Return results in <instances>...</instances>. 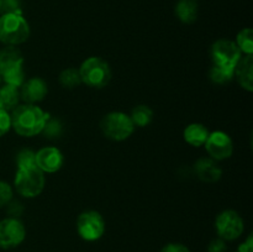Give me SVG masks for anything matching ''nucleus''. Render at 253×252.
I'll list each match as a JSON object with an SVG mask.
<instances>
[{"instance_id":"f257e3e1","label":"nucleus","mask_w":253,"mask_h":252,"mask_svg":"<svg viewBox=\"0 0 253 252\" xmlns=\"http://www.w3.org/2000/svg\"><path fill=\"white\" fill-rule=\"evenodd\" d=\"M11 127L24 137L36 136L43 131L47 123V114L34 104L16 106L12 110Z\"/></svg>"},{"instance_id":"f03ea898","label":"nucleus","mask_w":253,"mask_h":252,"mask_svg":"<svg viewBox=\"0 0 253 252\" xmlns=\"http://www.w3.org/2000/svg\"><path fill=\"white\" fill-rule=\"evenodd\" d=\"M30 36L29 22L22 14H2L0 16V41L9 46L24 43Z\"/></svg>"},{"instance_id":"7ed1b4c3","label":"nucleus","mask_w":253,"mask_h":252,"mask_svg":"<svg viewBox=\"0 0 253 252\" xmlns=\"http://www.w3.org/2000/svg\"><path fill=\"white\" fill-rule=\"evenodd\" d=\"M78 71L82 83L90 88H104L111 79V69L108 62L99 57L85 59Z\"/></svg>"},{"instance_id":"20e7f679","label":"nucleus","mask_w":253,"mask_h":252,"mask_svg":"<svg viewBox=\"0 0 253 252\" xmlns=\"http://www.w3.org/2000/svg\"><path fill=\"white\" fill-rule=\"evenodd\" d=\"M43 172L37 166L27 168H17L14 185L16 192L25 198H36L44 188Z\"/></svg>"},{"instance_id":"39448f33","label":"nucleus","mask_w":253,"mask_h":252,"mask_svg":"<svg viewBox=\"0 0 253 252\" xmlns=\"http://www.w3.org/2000/svg\"><path fill=\"white\" fill-rule=\"evenodd\" d=\"M100 128L105 137L113 141H124L132 135L135 125L128 115L120 111H114L104 116Z\"/></svg>"},{"instance_id":"423d86ee","label":"nucleus","mask_w":253,"mask_h":252,"mask_svg":"<svg viewBox=\"0 0 253 252\" xmlns=\"http://www.w3.org/2000/svg\"><path fill=\"white\" fill-rule=\"evenodd\" d=\"M211 58L215 67L234 74L237 62L241 58V51L234 41L219 40L211 46Z\"/></svg>"},{"instance_id":"0eeeda50","label":"nucleus","mask_w":253,"mask_h":252,"mask_svg":"<svg viewBox=\"0 0 253 252\" xmlns=\"http://www.w3.org/2000/svg\"><path fill=\"white\" fill-rule=\"evenodd\" d=\"M77 231L85 241H96L105 232V220L95 210L84 211L77 219Z\"/></svg>"},{"instance_id":"6e6552de","label":"nucleus","mask_w":253,"mask_h":252,"mask_svg":"<svg viewBox=\"0 0 253 252\" xmlns=\"http://www.w3.org/2000/svg\"><path fill=\"white\" fill-rule=\"evenodd\" d=\"M215 227L220 239L224 241H232L239 239L245 230L241 215L235 210H225L217 215Z\"/></svg>"},{"instance_id":"1a4fd4ad","label":"nucleus","mask_w":253,"mask_h":252,"mask_svg":"<svg viewBox=\"0 0 253 252\" xmlns=\"http://www.w3.org/2000/svg\"><path fill=\"white\" fill-rule=\"evenodd\" d=\"M25 237L26 229L19 219L7 217L0 221V249H14L24 241Z\"/></svg>"},{"instance_id":"9d476101","label":"nucleus","mask_w":253,"mask_h":252,"mask_svg":"<svg viewBox=\"0 0 253 252\" xmlns=\"http://www.w3.org/2000/svg\"><path fill=\"white\" fill-rule=\"evenodd\" d=\"M204 145L207 152L214 161L227 160L234 152V142L231 137L222 131H214L209 133Z\"/></svg>"},{"instance_id":"9b49d317","label":"nucleus","mask_w":253,"mask_h":252,"mask_svg":"<svg viewBox=\"0 0 253 252\" xmlns=\"http://www.w3.org/2000/svg\"><path fill=\"white\" fill-rule=\"evenodd\" d=\"M36 166L43 173H54L63 166V155L56 147H44L36 152Z\"/></svg>"},{"instance_id":"f8f14e48","label":"nucleus","mask_w":253,"mask_h":252,"mask_svg":"<svg viewBox=\"0 0 253 252\" xmlns=\"http://www.w3.org/2000/svg\"><path fill=\"white\" fill-rule=\"evenodd\" d=\"M47 84L41 78H31L24 82L20 90V96L27 104H35L43 100L47 95Z\"/></svg>"},{"instance_id":"ddd939ff","label":"nucleus","mask_w":253,"mask_h":252,"mask_svg":"<svg viewBox=\"0 0 253 252\" xmlns=\"http://www.w3.org/2000/svg\"><path fill=\"white\" fill-rule=\"evenodd\" d=\"M22 64H24V57L17 48L9 46L0 51V76L1 77L21 69Z\"/></svg>"},{"instance_id":"4468645a","label":"nucleus","mask_w":253,"mask_h":252,"mask_svg":"<svg viewBox=\"0 0 253 252\" xmlns=\"http://www.w3.org/2000/svg\"><path fill=\"white\" fill-rule=\"evenodd\" d=\"M194 168L198 178L205 183L217 182L221 178V167L212 158H200Z\"/></svg>"},{"instance_id":"2eb2a0df","label":"nucleus","mask_w":253,"mask_h":252,"mask_svg":"<svg viewBox=\"0 0 253 252\" xmlns=\"http://www.w3.org/2000/svg\"><path fill=\"white\" fill-rule=\"evenodd\" d=\"M234 76H236L240 85L247 91L253 90V57L252 54H246L241 57L237 62Z\"/></svg>"},{"instance_id":"dca6fc26","label":"nucleus","mask_w":253,"mask_h":252,"mask_svg":"<svg viewBox=\"0 0 253 252\" xmlns=\"http://www.w3.org/2000/svg\"><path fill=\"white\" fill-rule=\"evenodd\" d=\"M209 131L205 127L203 124H190L185 127L184 130V140L185 142L189 145L194 146V147H200L205 143L208 136H209Z\"/></svg>"},{"instance_id":"f3484780","label":"nucleus","mask_w":253,"mask_h":252,"mask_svg":"<svg viewBox=\"0 0 253 252\" xmlns=\"http://www.w3.org/2000/svg\"><path fill=\"white\" fill-rule=\"evenodd\" d=\"M175 15L183 24H193L198 17V4L195 0H179L175 6Z\"/></svg>"},{"instance_id":"a211bd4d","label":"nucleus","mask_w":253,"mask_h":252,"mask_svg":"<svg viewBox=\"0 0 253 252\" xmlns=\"http://www.w3.org/2000/svg\"><path fill=\"white\" fill-rule=\"evenodd\" d=\"M20 100V91L16 86L5 84L0 88V108L6 111L14 110Z\"/></svg>"},{"instance_id":"6ab92c4d","label":"nucleus","mask_w":253,"mask_h":252,"mask_svg":"<svg viewBox=\"0 0 253 252\" xmlns=\"http://www.w3.org/2000/svg\"><path fill=\"white\" fill-rule=\"evenodd\" d=\"M130 118L133 125L138 126V127H145L152 121L153 111L146 105H137L132 110Z\"/></svg>"},{"instance_id":"aec40b11","label":"nucleus","mask_w":253,"mask_h":252,"mask_svg":"<svg viewBox=\"0 0 253 252\" xmlns=\"http://www.w3.org/2000/svg\"><path fill=\"white\" fill-rule=\"evenodd\" d=\"M236 46L245 54H252L253 53V31L252 29L247 27V29L241 30L237 35L236 39Z\"/></svg>"},{"instance_id":"412c9836","label":"nucleus","mask_w":253,"mask_h":252,"mask_svg":"<svg viewBox=\"0 0 253 252\" xmlns=\"http://www.w3.org/2000/svg\"><path fill=\"white\" fill-rule=\"evenodd\" d=\"M59 83L67 89H73L82 83L79 71L76 68H67L59 74Z\"/></svg>"},{"instance_id":"4be33fe9","label":"nucleus","mask_w":253,"mask_h":252,"mask_svg":"<svg viewBox=\"0 0 253 252\" xmlns=\"http://www.w3.org/2000/svg\"><path fill=\"white\" fill-rule=\"evenodd\" d=\"M17 168H27L36 166V153L31 150H21L16 157Z\"/></svg>"},{"instance_id":"5701e85b","label":"nucleus","mask_w":253,"mask_h":252,"mask_svg":"<svg viewBox=\"0 0 253 252\" xmlns=\"http://www.w3.org/2000/svg\"><path fill=\"white\" fill-rule=\"evenodd\" d=\"M209 77L210 79H211V82H214V83L225 84V83H229V82L231 81L234 74H230L227 73V72L222 71V69L219 68V67L212 66L209 72Z\"/></svg>"},{"instance_id":"b1692460","label":"nucleus","mask_w":253,"mask_h":252,"mask_svg":"<svg viewBox=\"0 0 253 252\" xmlns=\"http://www.w3.org/2000/svg\"><path fill=\"white\" fill-rule=\"evenodd\" d=\"M2 14H21V2L20 0H2L1 2Z\"/></svg>"},{"instance_id":"393cba45","label":"nucleus","mask_w":253,"mask_h":252,"mask_svg":"<svg viewBox=\"0 0 253 252\" xmlns=\"http://www.w3.org/2000/svg\"><path fill=\"white\" fill-rule=\"evenodd\" d=\"M11 127V116L9 111L0 108V137L4 136Z\"/></svg>"},{"instance_id":"a878e982","label":"nucleus","mask_w":253,"mask_h":252,"mask_svg":"<svg viewBox=\"0 0 253 252\" xmlns=\"http://www.w3.org/2000/svg\"><path fill=\"white\" fill-rule=\"evenodd\" d=\"M12 198V189L7 183L0 182V208L5 207L10 203Z\"/></svg>"},{"instance_id":"bb28decb","label":"nucleus","mask_w":253,"mask_h":252,"mask_svg":"<svg viewBox=\"0 0 253 252\" xmlns=\"http://www.w3.org/2000/svg\"><path fill=\"white\" fill-rule=\"evenodd\" d=\"M42 132L47 133L49 137H56V136L59 135V132H61V124H59L57 120H52V121L47 120L46 126H44Z\"/></svg>"},{"instance_id":"cd10ccee","label":"nucleus","mask_w":253,"mask_h":252,"mask_svg":"<svg viewBox=\"0 0 253 252\" xmlns=\"http://www.w3.org/2000/svg\"><path fill=\"white\" fill-rule=\"evenodd\" d=\"M208 252H226V244L222 239L212 240L208 247Z\"/></svg>"},{"instance_id":"c85d7f7f","label":"nucleus","mask_w":253,"mask_h":252,"mask_svg":"<svg viewBox=\"0 0 253 252\" xmlns=\"http://www.w3.org/2000/svg\"><path fill=\"white\" fill-rule=\"evenodd\" d=\"M161 252H190L187 246L182 244H168L165 246Z\"/></svg>"},{"instance_id":"c756f323","label":"nucleus","mask_w":253,"mask_h":252,"mask_svg":"<svg viewBox=\"0 0 253 252\" xmlns=\"http://www.w3.org/2000/svg\"><path fill=\"white\" fill-rule=\"evenodd\" d=\"M237 252H253V239H252V235H250L249 237H247V240L245 242H242L241 245H240L239 250H237Z\"/></svg>"},{"instance_id":"7c9ffc66","label":"nucleus","mask_w":253,"mask_h":252,"mask_svg":"<svg viewBox=\"0 0 253 252\" xmlns=\"http://www.w3.org/2000/svg\"><path fill=\"white\" fill-rule=\"evenodd\" d=\"M1 2H2V0H0V11H1Z\"/></svg>"},{"instance_id":"2f4dec72","label":"nucleus","mask_w":253,"mask_h":252,"mask_svg":"<svg viewBox=\"0 0 253 252\" xmlns=\"http://www.w3.org/2000/svg\"><path fill=\"white\" fill-rule=\"evenodd\" d=\"M0 83H1V76H0Z\"/></svg>"}]
</instances>
